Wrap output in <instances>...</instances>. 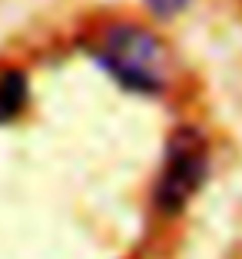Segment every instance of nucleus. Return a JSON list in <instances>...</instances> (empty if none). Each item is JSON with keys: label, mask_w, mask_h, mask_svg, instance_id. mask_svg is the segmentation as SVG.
<instances>
[{"label": "nucleus", "mask_w": 242, "mask_h": 259, "mask_svg": "<svg viewBox=\"0 0 242 259\" xmlns=\"http://www.w3.org/2000/svg\"><path fill=\"white\" fill-rule=\"evenodd\" d=\"M209 173V146L192 126H179L166 143L163 169L156 180V206L159 213H179L199 193Z\"/></svg>", "instance_id": "f03ea898"}, {"label": "nucleus", "mask_w": 242, "mask_h": 259, "mask_svg": "<svg viewBox=\"0 0 242 259\" xmlns=\"http://www.w3.org/2000/svg\"><path fill=\"white\" fill-rule=\"evenodd\" d=\"M96 60L129 93H163L169 83V54L163 40L139 23H113L96 44Z\"/></svg>", "instance_id": "f257e3e1"}, {"label": "nucleus", "mask_w": 242, "mask_h": 259, "mask_svg": "<svg viewBox=\"0 0 242 259\" xmlns=\"http://www.w3.org/2000/svg\"><path fill=\"white\" fill-rule=\"evenodd\" d=\"M27 80L20 70H4L0 73V123H10L27 107Z\"/></svg>", "instance_id": "7ed1b4c3"}, {"label": "nucleus", "mask_w": 242, "mask_h": 259, "mask_svg": "<svg viewBox=\"0 0 242 259\" xmlns=\"http://www.w3.org/2000/svg\"><path fill=\"white\" fill-rule=\"evenodd\" d=\"M146 4H150V10L156 17H176L189 0H146Z\"/></svg>", "instance_id": "20e7f679"}]
</instances>
